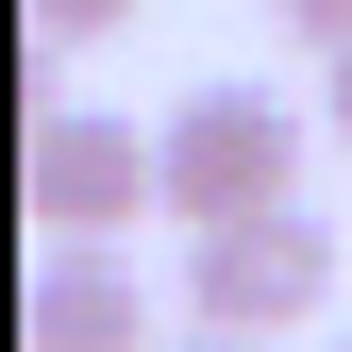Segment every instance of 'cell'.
I'll list each match as a JSON object with an SVG mask.
<instances>
[{
  "label": "cell",
  "mask_w": 352,
  "mask_h": 352,
  "mask_svg": "<svg viewBox=\"0 0 352 352\" xmlns=\"http://www.w3.org/2000/svg\"><path fill=\"white\" fill-rule=\"evenodd\" d=\"M269 201H302V118L269 84H201L168 118V218L218 235V218H269Z\"/></svg>",
  "instance_id": "1"
},
{
  "label": "cell",
  "mask_w": 352,
  "mask_h": 352,
  "mask_svg": "<svg viewBox=\"0 0 352 352\" xmlns=\"http://www.w3.org/2000/svg\"><path fill=\"white\" fill-rule=\"evenodd\" d=\"M17 201L51 218V235L168 218V135H135V118H101V101H34V135H17Z\"/></svg>",
  "instance_id": "2"
},
{
  "label": "cell",
  "mask_w": 352,
  "mask_h": 352,
  "mask_svg": "<svg viewBox=\"0 0 352 352\" xmlns=\"http://www.w3.org/2000/svg\"><path fill=\"white\" fill-rule=\"evenodd\" d=\"M336 302V218H218V235H185V319H235V336H302Z\"/></svg>",
  "instance_id": "3"
},
{
  "label": "cell",
  "mask_w": 352,
  "mask_h": 352,
  "mask_svg": "<svg viewBox=\"0 0 352 352\" xmlns=\"http://www.w3.org/2000/svg\"><path fill=\"white\" fill-rule=\"evenodd\" d=\"M17 336H34V352H168V302L135 285L118 235H51L34 285H17Z\"/></svg>",
  "instance_id": "4"
},
{
  "label": "cell",
  "mask_w": 352,
  "mask_h": 352,
  "mask_svg": "<svg viewBox=\"0 0 352 352\" xmlns=\"http://www.w3.org/2000/svg\"><path fill=\"white\" fill-rule=\"evenodd\" d=\"M17 17H34V51H84V34H118L135 0H17Z\"/></svg>",
  "instance_id": "5"
},
{
  "label": "cell",
  "mask_w": 352,
  "mask_h": 352,
  "mask_svg": "<svg viewBox=\"0 0 352 352\" xmlns=\"http://www.w3.org/2000/svg\"><path fill=\"white\" fill-rule=\"evenodd\" d=\"M285 34H302L319 67H336V51H352V0H285Z\"/></svg>",
  "instance_id": "6"
},
{
  "label": "cell",
  "mask_w": 352,
  "mask_h": 352,
  "mask_svg": "<svg viewBox=\"0 0 352 352\" xmlns=\"http://www.w3.org/2000/svg\"><path fill=\"white\" fill-rule=\"evenodd\" d=\"M168 352H269V336H235V319H185V336H168Z\"/></svg>",
  "instance_id": "7"
},
{
  "label": "cell",
  "mask_w": 352,
  "mask_h": 352,
  "mask_svg": "<svg viewBox=\"0 0 352 352\" xmlns=\"http://www.w3.org/2000/svg\"><path fill=\"white\" fill-rule=\"evenodd\" d=\"M319 118H336V135H352V51H336V84H319Z\"/></svg>",
  "instance_id": "8"
}]
</instances>
